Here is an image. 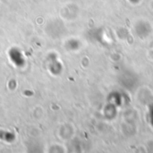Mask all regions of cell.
Here are the masks:
<instances>
[{
    "instance_id": "obj_1",
    "label": "cell",
    "mask_w": 153,
    "mask_h": 153,
    "mask_svg": "<svg viewBox=\"0 0 153 153\" xmlns=\"http://www.w3.org/2000/svg\"><path fill=\"white\" fill-rule=\"evenodd\" d=\"M9 56L13 63H14L15 65L21 66L24 64V59L22 55V53L17 48H12L9 52Z\"/></svg>"
}]
</instances>
